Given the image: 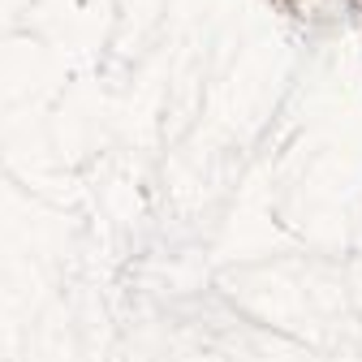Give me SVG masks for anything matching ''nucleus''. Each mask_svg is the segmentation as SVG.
<instances>
[]
</instances>
